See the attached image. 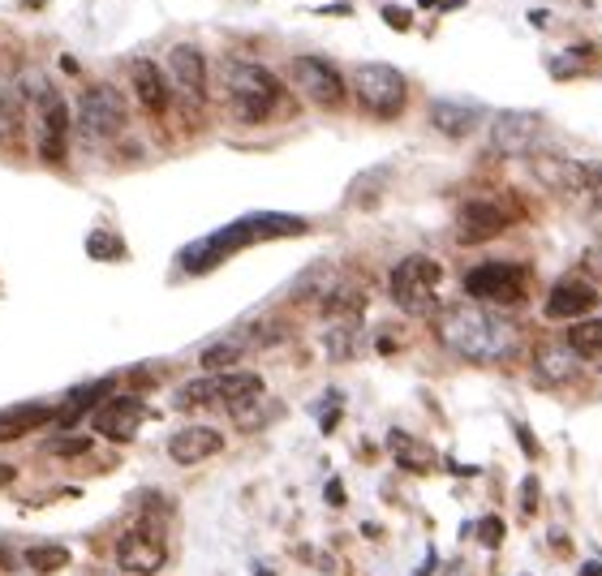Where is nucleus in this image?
Segmentation results:
<instances>
[{
    "label": "nucleus",
    "instance_id": "obj_1",
    "mask_svg": "<svg viewBox=\"0 0 602 576\" xmlns=\"http://www.w3.org/2000/svg\"><path fill=\"white\" fill-rule=\"evenodd\" d=\"M435 331H439V340L448 344L456 357H465V362H473V366L508 362V357L516 353V344H521L516 323L499 319V314H491L486 306H448V310H439Z\"/></svg>",
    "mask_w": 602,
    "mask_h": 576
},
{
    "label": "nucleus",
    "instance_id": "obj_2",
    "mask_svg": "<svg viewBox=\"0 0 602 576\" xmlns=\"http://www.w3.org/2000/svg\"><path fill=\"white\" fill-rule=\"evenodd\" d=\"M306 233V220H297V215H271V211H258V215H246V220L220 228V233H211L203 241H194V246L181 250V267L190 271V276H203V271L220 267L228 254H237L241 246H254V241H276V237H301Z\"/></svg>",
    "mask_w": 602,
    "mask_h": 576
},
{
    "label": "nucleus",
    "instance_id": "obj_3",
    "mask_svg": "<svg viewBox=\"0 0 602 576\" xmlns=\"http://www.w3.org/2000/svg\"><path fill=\"white\" fill-rule=\"evenodd\" d=\"M280 99H284V86L271 69L254 65V61H241V65L228 69V108H233V117L241 125L271 121L280 108Z\"/></svg>",
    "mask_w": 602,
    "mask_h": 576
},
{
    "label": "nucleus",
    "instance_id": "obj_4",
    "mask_svg": "<svg viewBox=\"0 0 602 576\" xmlns=\"http://www.w3.org/2000/svg\"><path fill=\"white\" fill-rule=\"evenodd\" d=\"M353 95H357V104H362L370 117L392 121L409 104V82H405V74H400L396 65L366 61V65L353 69Z\"/></svg>",
    "mask_w": 602,
    "mask_h": 576
},
{
    "label": "nucleus",
    "instance_id": "obj_5",
    "mask_svg": "<svg viewBox=\"0 0 602 576\" xmlns=\"http://www.w3.org/2000/svg\"><path fill=\"white\" fill-rule=\"evenodd\" d=\"M439 284H443V267L435 263V258H426V254L400 258V263L392 267V280H387L392 301L405 314H430V310H435Z\"/></svg>",
    "mask_w": 602,
    "mask_h": 576
},
{
    "label": "nucleus",
    "instance_id": "obj_6",
    "mask_svg": "<svg viewBox=\"0 0 602 576\" xmlns=\"http://www.w3.org/2000/svg\"><path fill=\"white\" fill-rule=\"evenodd\" d=\"M78 125H82V134L91 142H112V138H117L121 129L129 125V108H125L117 86H108V82L86 86V91L78 95Z\"/></svg>",
    "mask_w": 602,
    "mask_h": 576
},
{
    "label": "nucleus",
    "instance_id": "obj_7",
    "mask_svg": "<svg viewBox=\"0 0 602 576\" xmlns=\"http://www.w3.org/2000/svg\"><path fill=\"white\" fill-rule=\"evenodd\" d=\"M289 78L301 91V99H310V104L323 108V112H336V108L349 104V86H344V74L332 61H323V56H293Z\"/></svg>",
    "mask_w": 602,
    "mask_h": 576
},
{
    "label": "nucleus",
    "instance_id": "obj_8",
    "mask_svg": "<svg viewBox=\"0 0 602 576\" xmlns=\"http://www.w3.org/2000/svg\"><path fill=\"white\" fill-rule=\"evenodd\" d=\"M465 293L478 306H521L529 284H525V267L516 263H478L465 276Z\"/></svg>",
    "mask_w": 602,
    "mask_h": 576
},
{
    "label": "nucleus",
    "instance_id": "obj_9",
    "mask_svg": "<svg viewBox=\"0 0 602 576\" xmlns=\"http://www.w3.org/2000/svg\"><path fill=\"white\" fill-rule=\"evenodd\" d=\"M26 86L39 91V155H43V164H61L69 155V108H65V99L56 95L39 74Z\"/></svg>",
    "mask_w": 602,
    "mask_h": 576
},
{
    "label": "nucleus",
    "instance_id": "obj_10",
    "mask_svg": "<svg viewBox=\"0 0 602 576\" xmlns=\"http://www.w3.org/2000/svg\"><path fill=\"white\" fill-rule=\"evenodd\" d=\"M547 134V117L542 112H529V108H508V112H495L491 121V151L499 155H529Z\"/></svg>",
    "mask_w": 602,
    "mask_h": 576
},
{
    "label": "nucleus",
    "instance_id": "obj_11",
    "mask_svg": "<svg viewBox=\"0 0 602 576\" xmlns=\"http://www.w3.org/2000/svg\"><path fill=\"white\" fill-rule=\"evenodd\" d=\"M516 215L495 203V198H469V203L456 211V241L461 246H482V241H495Z\"/></svg>",
    "mask_w": 602,
    "mask_h": 576
},
{
    "label": "nucleus",
    "instance_id": "obj_12",
    "mask_svg": "<svg viewBox=\"0 0 602 576\" xmlns=\"http://www.w3.org/2000/svg\"><path fill=\"white\" fill-rule=\"evenodd\" d=\"M117 564L129 576H151L168 564V546L160 529H129L117 542Z\"/></svg>",
    "mask_w": 602,
    "mask_h": 576
},
{
    "label": "nucleus",
    "instance_id": "obj_13",
    "mask_svg": "<svg viewBox=\"0 0 602 576\" xmlns=\"http://www.w3.org/2000/svg\"><path fill=\"white\" fill-rule=\"evenodd\" d=\"M142 417H147V405H142L138 396H108L104 405L91 413V422H95V435H104L112 443H129L138 435Z\"/></svg>",
    "mask_w": 602,
    "mask_h": 576
},
{
    "label": "nucleus",
    "instance_id": "obj_14",
    "mask_svg": "<svg viewBox=\"0 0 602 576\" xmlns=\"http://www.w3.org/2000/svg\"><path fill=\"white\" fill-rule=\"evenodd\" d=\"M168 78L190 104H203L207 99V56L198 52L194 43H177V48L168 52Z\"/></svg>",
    "mask_w": 602,
    "mask_h": 576
},
{
    "label": "nucleus",
    "instance_id": "obj_15",
    "mask_svg": "<svg viewBox=\"0 0 602 576\" xmlns=\"http://www.w3.org/2000/svg\"><path fill=\"white\" fill-rule=\"evenodd\" d=\"M598 306V288L594 280H581V276H568L559 280L551 293H547V319H585Z\"/></svg>",
    "mask_w": 602,
    "mask_h": 576
},
{
    "label": "nucleus",
    "instance_id": "obj_16",
    "mask_svg": "<svg viewBox=\"0 0 602 576\" xmlns=\"http://www.w3.org/2000/svg\"><path fill=\"white\" fill-rule=\"evenodd\" d=\"M534 374L542 383H572L581 374V357L568 340H542L534 349Z\"/></svg>",
    "mask_w": 602,
    "mask_h": 576
},
{
    "label": "nucleus",
    "instance_id": "obj_17",
    "mask_svg": "<svg viewBox=\"0 0 602 576\" xmlns=\"http://www.w3.org/2000/svg\"><path fill=\"white\" fill-rule=\"evenodd\" d=\"M534 172L542 177V185H551L555 194H585L590 185V164L564 160V155H534Z\"/></svg>",
    "mask_w": 602,
    "mask_h": 576
},
{
    "label": "nucleus",
    "instance_id": "obj_18",
    "mask_svg": "<svg viewBox=\"0 0 602 576\" xmlns=\"http://www.w3.org/2000/svg\"><path fill=\"white\" fill-rule=\"evenodd\" d=\"M430 125H435L443 138L461 142V138H469L473 129L482 125V108L478 104H461V99H435V104H430Z\"/></svg>",
    "mask_w": 602,
    "mask_h": 576
},
{
    "label": "nucleus",
    "instance_id": "obj_19",
    "mask_svg": "<svg viewBox=\"0 0 602 576\" xmlns=\"http://www.w3.org/2000/svg\"><path fill=\"white\" fill-rule=\"evenodd\" d=\"M220 448H224V435L215 426H185L168 439V456L177 460V465H198V460L215 456Z\"/></svg>",
    "mask_w": 602,
    "mask_h": 576
},
{
    "label": "nucleus",
    "instance_id": "obj_20",
    "mask_svg": "<svg viewBox=\"0 0 602 576\" xmlns=\"http://www.w3.org/2000/svg\"><path fill=\"white\" fill-rule=\"evenodd\" d=\"M129 86H134V99H138V104L147 108V112H155V117H160V112L168 108V78H164L160 65L147 61V56L129 65Z\"/></svg>",
    "mask_w": 602,
    "mask_h": 576
},
{
    "label": "nucleus",
    "instance_id": "obj_21",
    "mask_svg": "<svg viewBox=\"0 0 602 576\" xmlns=\"http://www.w3.org/2000/svg\"><path fill=\"white\" fill-rule=\"evenodd\" d=\"M56 422V409L52 405H13V409H0V443H13V439H26L31 430Z\"/></svg>",
    "mask_w": 602,
    "mask_h": 576
},
{
    "label": "nucleus",
    "instance_id": "obj_22",
    "mask_svg": "<svg viewBox=\"0 0 602 576\" xmlns=\"http://www.w3.org/2000/svg\"><path fill=\"white\" fill-rule=\"evenodd\" d=\"M108 396H112V379H95V383H82V387H74V392H69L65 409H56V422H61V426H74L78 417L95 413V409L104 405Z\"/></svg>",
    "mask_w": 602,
    "mask_h": 576
},
{
    "label": "nucleus",
    "instance_id": "obj_23",
    "mask_svg": "<svg viewBox=\"0 0 602 576\" xmlns=\"http://www.w3.org/2000/svg\"><path fill=\"white\" fill-rule=\"evenodd\" d=\"M215 383H220V405L224 409H237V405H246V400L263 396V379H258L254 370H241V366L215 374Z\"/></svg>",
    "mask_w": 602,
    "mask_h": 576
},
{
    "label": "nucleus",
    "instance_id": "obj_24",
    "mask_svg": "<svg viewBox=\"0 0 602 576\" xmlns=\"http://www.w3.org/2000/svg\"><path fill=\"white\" fill-rule=\"evenodd\" d=\"M172 405L181 413H194V409H211L220 405V383H215V374H203V379H190L177 387V396H172Z\"/></svg>",
    "mask_w": 602,
    "mask_h": 576
},
{
    "label": "nucleus",
    "instance_id": "obj_25",
    "mask_svg": "<svg viewBox=\"0 0 602 576\" xmlns=\"http://www.w3.org/2000/svg\"><path fill=\"white\" fill-rule=\"evenodd\" d=\"M228 413H233L237 430H246V435H254V430H263L267 422H276V417H280V400H271V396H254V400H246V405H237V409H228Z\"/></svg>",
    "mask_w": 602,
    "mask_h": 576
},
{
    "label": "nucleus",
    "instance_id": "obj_26",
    "mask_svg": "<svg viewBox=\"0 0 602 576\" xmlns=\"http://www.w3.org/2000/svg\"><path fill=\"white\" fill-rule=\"evenodd\" d=\"M572 349H577L581 362H594L602 370V319H581V323H572V331L564 336Z\"/></svg>",
    "mask_w": 602,
    "mask_h": 576
},
{
    "label": "nucleus",
    "instance_id": "obj_27",
    "mask_svg": "<svg viewBox=\"0 0 602 576\" xmlns=\"http://www.w3.org/2000/svg\"><path fill=\"white\" fill-rule=\"evenodd\" d=\"M241 353H246L241 340H220V344H207V349L198 353V366H203V374H224V370L241 366Z\"/></svg>",
    "mask_w": 602,
    "mask_h": 576
},
{
    "label": "nucleus",
    "instance_id": "obj_28",
    "mask_svg": "<svg viewBox=\"0 0 602 576\" xmlns=\"http://www.w3.org/2000/svg\"><path fill=\"white\" fill-rule=\"evenodd\" d=\"M26 564L35 572H56V568L69 564V546H31V551H26Z\"/></svg>",
    "mask_w": 602,
    "mask_h": 576
},
{
    "label": "nucleus",
    "instance_id": "obj_29",
    "mask_svg": "<svg viewBox=\"0 0 602 576\" xmlns=\"http://www.w3.org/2000/svg\"><path fill=\"white\" fill-rule=\"evenodd\" d=\"M327 349H332L336 362H340V357H353V353H357V323L336 327L332 336H327Z\"/></svg>",
    "mask_w": 602,
    "mask_h": 576
},
{
    "label": "nucleus",
    "instance_id": "obj_30",
    "mask_svg": "<svg viewBox=\"0 0 602 576\" xmlns=\"http://www.w3.org/2000/svg\"><path fill=\"white\" fill-rule=\"evenodd\" d=\"M13 129H18V104H13V95L0 91V142H9Z\"/></svg>",
    "mask_w": 602,
    "mask_h": 576
},
{
    "label": "nucleus",
    "instance_id": "obj_31",
    "mask_svg": "<svg viewBox=\"0 0 602 576\" xmlns=\"http://www.w3.org/2000/svg\"><path fill=\"white\" fill-rule=\"evenodd\" d=\"M478 538H482V546H491V551H495V546L504 542V521H499V516H486V521L478 525Z\"/></svg>",
    "mask_w": 602,
    "mask_h": 576
},
{
    "label": "nucleus",
    "instance_id": "obj_32",
    "mask_svg": "<svg viewBox=\"0 0 602 576\" xmlns=\"http://www.w3.org/2000/svg\"><path fill=\"white\" fill-rule=\"evenodd\" d=\"M86 448H91V439H82V435H69V439H56L52 443L56 456H82Z\"/></svg>",
    "mask_w": 602,
    "mask_h": 576
},
{
    "label": "nucleus",
    "instance_id": "obj_33",
    "mask_svg": "<svg viewBox=\"0 0 602 576\" xmlns=\"http://www.w3.org/2000/svg\"><path fill=\"white\" fill-rule=\"evenodd\" d=\"M585 198H590L594 211H602V164H590V185H585Z\"/></svg>",
    "mask_w": 602,
    "mask_h": 576
},
{
    "label": "nucleus",
    "instance_id": "obj_34",
    "mask_svg": "<svg viewBox=\"0 0 602 576\" xmlns=\"http://www.w3.org/2000/svg\"><path fill=\"white\" fill-rule=\"evenodd\" d=\"M521 512H525V516L538 512V478H525V482H521Z\"/></svg>",
    "mask_w": 602,
    "mask_h": 576
},
{
    "label": "nucleus",
    "instance_id": "obj_35",
    "mask_svg": "<svg viewBox=\"0 0 602 576\" xmlns=\"http://www.w3.org/2000/svg\"><path fill=\"white\" fill-rule=\"evenodd\" d=\"M516 439H521V452H525L529 460H538V456H542V448H538V439H534V430H529L525 422H516Z\"/></svg>",
    "mask_w": 602,
    "mask_h": 576
},
{
    "label": "nucleus",
    "instance_id": "obj_36",
    "mask_svg": "<svg viewBox=\"0 0 602 576\" xmlns=\"http://www.w3.org/2000/svg\"><path fill=\"white\" fill-rule=\"evenodd\" d=\"M383 18H387V26H396V31H409V26H413L409 13H405V9H396V5H387V9H383Z\"/></svg>",
    "mask_w": 602,
    "mask_h": 576
},
{
    "label": "nucleus",
    "instance_id": "obj_37",
    "mask_svg": "<svg viewBox=\"0 0 602 576\" xmlns=\"http://www.w3.org/2000/svg\"><path fill=\"white\" fill-rule=\"evenodd\" d=\"M581 267L602 284V250H590V254H585V258H581ZM590 276H585V280H590Z\"/></svg>",
    "mask_w": 602,
    "mask_h": 576
},
{
    "label": "nucleus",
    "instance_id": "obj_38",
    "mask_svg": "<svg viewBox=\"0 0 602 576\" xmlns=\"http://www.w3.org/2000/svg\"><path fill=\"white\" fill-rule=\"evenodd\" d=\"M91 254H95V258H99V254L121 258V246H117V241H99V237H95V241H91Z\"/></svg>",
    "mask_w": 602,
    "mask_h": 576
},
{
    "label": "nucleus",
    "instance_id": "obj_39",
    "mask_svg": "<svg viewBox=\"0 0 602 576\" xmlns=\"http://www.w3.org/2000/svg\"><path fill=\"white\" fill-rule=\"evenodd\" d=\"M323 495H327V503L336 508V503H344V486H340V482H327V491H323Z\"/></svg>",
    "mask_w": 602,
    "mask_h": 576
},
{
    "label": "nucleus",
    "instance_id": "obj_40",
    "mask_svg": "<svg viewBox=\"0 0 602 576\" xmlns=\"http://www.w3.org/2000/svg\"><path fill=\"white\" fill-rule=\"evenodd\" d=\"M581 576H602V564H598V559H590V564H581Z\"/></svg>",
    "mask_w": 602,
    "mask_h": 576
},
{
    "label": "nucleus",
    "instance_id": "obj_41",
    "mask_svg": "<svg viewBox=\"0 0 602 576\" xmlns=\"http://www.w3.org/2000/svg\"><path fill=\"white\" fill-rule=\"evenodd\" d=\"M13 482V465H0V486Z\"/></svg>",
    "mask_w": 602,
    "mask_h": 576
},
{
    "label": "nucleus",
    "instance_id": "obj_42",
    "mask_svg": "<svg viewBox=\"0 0 602 576\" xmlns=\"http://www.w3.org/2000/svg\"><path fill=\"white\" fill-rule=\"evenodd\" d=\"M422 5H426V9H430V5H435V0H422Z\"/></svg>",
    "mask_w": 602,
    "mask_h": 576
},
{
    "label": "nucleus",
    "instance_id": "obj_43",
    "mask_svg": "<svg viewBox=\"0 0 602 576\" xmlns=\"http://www.w3.org/2000/svg\"><path fill=\"white\" fill-rule=\"evenodd\" d=\"M598 250H602V246H598Z\"/></svg>",
    "mask_w": 602,
    "mask_h": 576
}]
</instances>
